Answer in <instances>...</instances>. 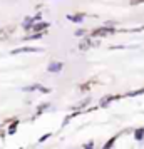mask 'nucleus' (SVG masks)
Masks as SVG:
<instances>
[{
	"label": "nucleus",
	"mask_w": 144,
	"mask_h": 149,
	"mask_svg": "<svg viewBox=\"0 0 144 149\" xmlns=\"http://www.w3.org/2000/svg\"><path fill=\"white\" fill-rule=\"evenodd\" d=\"M39 49H32V47H22V49H17L14 50V54H20V52H37Z\"/></svg>",
	"instance_id": "1"
},
{
	"label": "nucleus",
	"mask_w": 144,
	"mask_h": 149,
	"mask_svg": "<svg viewBox=\"0 0 144 149\" xmlns=\"http://www.w3.org/2000/svg\"><path fill=\"white\" fill-rule=\"evenodd\" d=\"M61 69H62V64H57V62H54V64L49 65V70H50V72H59Z\"/></svg>",
	"instance_id": "2"
},
{
	"label": "nucleus",
	"mask_w": 144,
	"mask_h": 149,
	"mask_svg": "<svg viewBox=\"0 0 144 149\" xmlns=\"http://www.w3.org/2000/svg\"><path fill=\"white\" fill-rule=\"evenodd\" d=\"M134 136H136L137 141H143V137H144V129H137L136 134H134Z\"/></svg>",
	"instance_id": "3"
},
{
	"label": "nucleus",
	"mask_w": 144,
	"mask_h": 149,
	"mask_svg": "<svg viewBox=\"0 0 144 149\" xmlns=\"http://www.w3.org/2000/svg\"><path fill=\"white\" fill-rule=\"evenodd\" d=\"M69 19H70L72 22H81V20H82V15H70Z\"/></svg>",
	"instance_id": "4"
}]
</instances>
